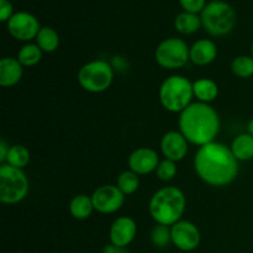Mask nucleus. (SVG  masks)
<instances>
[{
  "instance_id": "12",
  "label": "nucleus",
  "mask_w": 253,
  "mask_h": 253,
  "mask_svg": "<svg viewBox=\"0 0 253 253\" xmlns=\"http://www.w3.org/2000/svg\"><path fill=\"white\" fill-rule=\"evenodd\" d=\"M158 153L153 148L140 147L133 151L128 157V167L130 170L138 175H145L157 169L160 165Z\"/></svg>"
},
{
  "instance_id": "9",
  "label": "nucleus",
  "mask_w": 253,
  "mask_h": 253,
  "mask_svg": "<svg viewBox=\"0 0 253 253\" xmlns=\"http://www.w3.org/2000/svg\"><path fill=\"white\" fill-rule=\"evenodd\" d=\"M90 197L94 210L100 214H114L123 208L125 202V194L119 189L118 185L113 184L96 188Z\"/></svg>"
},
{
  "instance_id": "11",
  "label": "nucleus",
  "mask_w": 253,
  "mask_h": 253,
  "mask_svg": "<svg viewBox=\"0 0 253 253\" xmlns=\"http://www.w3.org/2000/svg\"><path fill=\"white\" fill-rule=\"evenodd\" d=\"M40 30L41 26L36 16L26 11L16 12L7 21V31L19 41H31L32 39H36Z\"/></svg>"
},
{
  "instance_id": "15",
  "label": "nucleus",
  "mask_w": 253,
  "mask_h": 253,
  "mask_svg": "<svg viewBox=\"0 0 253 253\" xmlns=\"http://www.w3.org/2000/svg\"><path fill=\"white\" fill-rule=\"evenodd\" d=\"M217 57V47L214 41L208 39L198 40L189 49V58L197 66H208Z\"/></svg>"
},
{
  "instance_id": "4",
  "label": "nucleus",
  "mask_w": 253,
  "mask_h": 253,
  "mask_svg": "<svg viewBox=\"0 0 253 253\" xmlns=\"http://www.w3.org/2000/svg\"><path fill=\"white\" fill-rule=\"evenodd\" d=\"M160 101L169 113H182L192 104L193 83L183 76H170L161 84Z\"/></svg>"
},
{
  "instance_id": "19",
  "label": "nucleus",
  "mask_w": 253,
  "mask_h": 253,
  "mask_svg": "<svg viewBox=\"0 0 253 253\" xmlns=\"http://www.w3.org/2000/svg\"><path fill=\"white\" fill-rule=\"evenodd\" d=\"M232 153L237 161H250L253 158V136L250 133H241L232 141Z\"/></svg>"
},
{
  "instance_id": "23",
  "label": "nucleus",
  "mask_w": 253,
  "mask_h": 253,
  "mask_svg": "<svg viewBox=\"0 0 253 253\" xmlns=\"http://www.w3.org/2000/svg\"><path fill=\"white\" fill-rule=\"evenodd\" d=\"M30 158H31L30 151L25 146L14 145L10 147L9 153H7L6 163L12 166V167L22 169V168H25L30 163Z\"/></svg>"
},
{
  "instance_id": "32",
  "label": "nucleus",
  "mask_w": 253,
  "mask_h": 253,
  "mask_svg": "<svg viewBox=\"0 0 253 253\" xmlns=\"http://www.w3.org/2000/svg\"><path fill=\"white\" fill-rule=\"evenodd\" d=\"M247 133L253 136V119H251V120L249 121V124H247Z\"/></svg>"
},
{
  "instance_id": "33",
  "label": "nucleus",
  "mask_w": 253,
  "mask_h": 253,
  "mask_svg": "<svg viewBox=\"0 0 253 253\" xmlns=\"http://www.w3.org/2000/svg\"><path fill=\"white\" fill-rule=\"evenodd\" d=\"M251 56L253 57V43H252V47H251Z\"/></svg>"
},
{
  "instance_id": "3",
  "label": "nucleus",
  "mask_w": 253,
  "mask_h": 253,
  "mask_svg": "<svg viewBox=\"0 0 253 253\" xmlns=\"http://www.w3.org/2000/svg\"><path fill=\"white\" fill-rule=\"evenodd\" d=\"M185 205L187 199L179 188L165 187L152 195L148 204V211L157 224L170 227L182 220Z\"/></svg>"
},
{
  "instance_id": "14",
  "label": "nucleus",
  "mask_w": 253,
  "mask_h": 253,
  "mask_svg": "<svg viewBox=\"0 0 253 253\" xmlns=\"http://www.w3.org/2000/svg\"><path fill=\"white\" fill-rule=\"evenodd\" d=\"M137 225L135 220L128 216H120L111 224L109 237L110 242L119 247H127L135 240Z\"/></svg>"
},
{
  "instance_id": "27",
  "label": "nucleus",
  "mask_w": 253,
  "mask_h": 253,
  "mask_svg": "<svg viewBox=\"0 0 253 253\" xmlns=\"http://www.w3.org/2000/svg\"><path fill=\"white\" fill-rule=\"evenodd\" d=\"M156 174H157L158 179L163 180V182H169V180H172L177 175V166H175V162L166 160L165 158L158 165L157 169H156Z\"/></svg>"
},
{
  "instance_id": "25",
  "label": "nucleus",
  "mask_w": 253,
  "mask_h": 253,
  "mask_svg": "<svg viewBox=\"0 0 253 253\" xmlns=\"http://www.w3.org/2000/svg\"><path fill=\"white\" fill-rule=\"evenodd\" d=\"M116 185L124 194L131 195L136 193V190L140 187V178H138V174H136L132 170H125L118 177Z\"/></svg>"
},
{
  "instance_id": "1",
  "label": "nucleus",
  "mask_w": 253,
  "mask_h": 253,
  "mask_svg": "<svg viewBox=\"0 0 253 253\" xmlns=\"http://www.w3.org/2000/svg\"><path fill=\"white\" fill-rule=\"evenodd\" d=\"M194 169L198 177L211 187H226L239 174V161L231 148L221 142L202 146L194 157Z\"/></svg>"
},
{
  "instance_id": "20",
  "label": "nucleus",
  "mask_w": 253,
  "mask_h": 253,
  "mask_svg": "<svg viewBox=\"0 0 253 253\" xmlns=\"http://www.w3.org/2000/svg\"><path fill=\"white\" fill-rule=\"evenodd\" d=\"M202 19L198 14L193 12H182L174 19V27L179 34L193 35L202 27Z\"/></svg>"
},
{
  "instance_id": "17",
  "label": "nucleus",
  "mask_w": 253,
  "mask_h": 253,
  "mask_svg": "<svg viewBox=\"0 0 253 253\" xmlns=\"http://www.w3.org/2000/svg\"><path fill=\"white\" fill-rule=\"evenodd\" d=\"M193 93L200 103L209 104L219 95V86L211 79L202 78L193 83Z\"/></svg>"
},
{
  "instance_id": "6",
  "label": "nucleus",
  "mask_w": 253,
  "mask_h": 253,
  "mask_svg": "<svg viewBox=\"0 0 253 253\" xmlns=\"http://www.w3.org/2000/svg\"><path fill=\"white\" fill-rule=\"evenodd\" d=\"M30 183L22 169L7 163L0 167V200L7 205L22 202L27 197Z\"/></svg>"
},
{
  "instance_id": "16",
  "label": "nucleus",
  "mask_w": 253,
  "mask_h": 253,
  "mask_svg": "<svg viewBox=\"0 0 253 253\" xmlns=\"http://www.w3.org/2000/svg\"><path fill=\"white\" fill-rule=\"evenodd\" d=\"M24 66L14 57H5L0 61V85L4 88L14 86L21 81Z\"/></svg>"
},
{
  "instance_id": "21",
  "label": "nucleus",
  "mask_w": 253,
  "mask_h": 253,
  "mask_svg": "<svg viewBox=\"0 0 253 253\" xmlns=\"http://www.w3.org/2000/svg\"><path fill=\"white\" fill-rule=\"evenodd\" d=\"M36 44L42 49V52L52 53L59 47V35L52 27H41L36 36Z\"/></svg>"
},
{
  "instance_id": "29",
  "label": "nucleus",
  "mask_w": 253,
  "mask_h": 253,
  "mask_svg": "<svg viewBox=\"0 0 253 253\" xmlns=\"http://www.w3.org/2000/svg\"><path fill=\"white\" fill-rule=\"evenodd\" d=\"M12 5L9 0H0V20L2 22H7L10 17L14 15Z\"/></svg>"
},
{
  "instance_id": "22",
  "label": "nucleus",
  "mask_w": 253,
  "mask_h": 253,
  "mask_svg": "<svg viewBox=\"0 0 253 253\" xmlns=\"http://www.w3.org/2000/svg\"><path fill=\"white\" fill-rule=\"evenodd\" d=\"M16 58L24 67H34L42 59V49L36 43H26L20 48Z\"/></svg>"
},
{
  "instance_id": "31",
  "label": "nucleus",
  "mask_w": 253,
  "mask_h": 253,
  "mask_svg": "<svg viewBox=\"0 0 253 253\" xmlns=\"http://www.w3.org/2000/svg\"><path fill=\"white\" fill-rule=\"evenodd\" d=\"M10 147L7 146V143L4 140L0 141V162L5 163L7 158V153H9Z\"/></svg>"
},
{
  "instance_id": "5",
  "label": "nucleus",
  "mask_w": 253,
  "mask_h": 253,
  "mask_svg": "<svg viewBox=\"0 0 253 253\" xmlns=\"http://www.w3.org/2000/svg\"><path fill=\"white\" fill-rule=\"evenodd\" d=\"M205 31L215 37L225 36L234 30L237 16L234 7L222 0H212L200 12Z\"/></svg>"
},
{
  "instance_id": "8",
  "label": "nucleus",
  "mask_w": 253,
  "mask_h": 253,
  "mask_svg": "<svg viewBox=\"0 0 253 253\" xmlns=\"http://www.w3.org/2000/svg\"><path fill=\"white\" fill-rule=\"evenodd\" d=\"M189 47L178 37H170L161 42L155 51V58L158 66L165 69L183 68L189 58Z\"/></svg>"
},
{
  "instance_id": "28",
  "label": "nucleus",
  "mask_w": 253,
  "mask_h": 253,
  "mask_svg": "<svg viewBox=\"0 0 253 253\" xmlns=\"http://www.w3.org/2000/svg\"><path fill=\"white\" fill-rule=\"evenodd\" d=\"M184 11L199 14L207 6V0H179Z\"/></svg>"
},
{
  "instance_id": "10",
  "label": "nucleus",
  "mask_w": 253,
  "mask_h": 253,
  "mask_svg": "<svg viewBox=\"0 0 253 253\" xmlns=\"http://www.w3.org/2000/svg\"><path fill=\"white\" fill-rule=\"evenodd\" d=\"M172 244L183 252L194 251L199 247L202 235L197 225L187 220H180L170 226Z\"/></svg>"
},
{
  "instance_id": "30",
  "label": "nucleus",
  "mask_w": 253,
  "mask_h": 253,
  "mask_svg": "<svg viewBox=\"0 0 253 253\" xmlns=\"http://www.w3.org/2000/svg\"><path fill=\"white\" fill-rule=\"evenodd\" d=\"M103 253H130V252H128L125 247H119V246H115V245L110 244V245H106V246L104 247Z\"/></svg>"
},
{
  "instance_id": "2",
  "label": "nucleus",
  "mask_w": 253,
  "mask_h": 253,
  "mask_svg": "<svg viewBox=\"0 0 253 253\" xmlns=\"http://www.w3.org/2000/svg\"><path fill=\"white\" fill-rule=\"evenodd\" d=\"M178 125L188 142L202 147L215 141L220 131V118L211 105L198 101L180 113Z\"/></svg>"
},
{
  "instance_id": "7",
  "label": "nucleus",
  "mask_w": 253,
  "mask_h": 253,
  "mask_svg": "<svg viewBox=\"0 0 253 253\" xmlns=\"http://www.w3.org/2000/svg\"><path fill=\"white\" fill-rule=\"evenodd\" d=\"M114 81L113 67L109 62L95 59L84 64L78 72V83L89 93H103L108 90Z\"/></svg>"
},
{
  "instance_id": "24",
  "label": "nucleus",
  "mask_w": 253,
  "mask_h": 253,
  "mask_svg": "<svg viewBox=\"0 0 253 253\" xmlns=\"http://www.w3.org/2000/svg\"><path fill=\"white\" fill-rule=\"evenodd\" d=\"M231 71L236 77L247 79L253 77V57L237 56L231 62Z\"/></svg>"
},
{
  "instance_id": "13",
  "label": "nucleus",
  "mask_w": 253,
  "mask_h": 253,
  "mask_svg": "<svg viewBox=\"0 0 253 253\" xmlns=\"http://www.w3.org/2000/svg\"><path fill=\"white\" fill-rule=\"evenodd\" d=\"M188 141L180 131H169L161 140V151L166 160L179 162L188 153Z\"/></svg>"
},
{
  "instance_id": "18",
  "label": "nucleus",
  "mask_w": 253,
  "mask_h": 253,
  "mask_svg": "<svg viewBox=\"0 0 253 253\" xmlns=\"http://www.w3.org/2000/svg\"><path fill=\"white\" fill-rule=\"evenodd\" d=\"M94 205L91 197L85 194H78L73 197L69 203V212L77 220H85L93 214Z\"/></svg>"
},
{
  "instance_id": "26",
  "label": "nucleus",
  "mask_w": 253,
  "mask_h": 253,
  "mask_svg": "<svg viewBox=\"0 0 253 253\" xmlns=\"http://www.w3.org/2000/svg\"><path fill=\"white\" fill-rule=\"evenodd\" d=\"M151 242L157 249H165L168 245L172 244L170 227L161 224L156 225L151 231Z\"/></svg>"
}]
</instances>
